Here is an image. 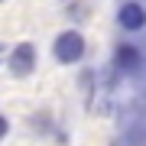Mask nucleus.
<instances>
[{
	"mask_svg": "<svg viewBox=\"0 0 146 146\" xmlns=\"http://www.w3.org/2000/svg\"><path fill=\"white\" fill-rule=\"evenodd\" d=\"M84 55V39L81 33H62V36L55 39V58L58 62H78V58Z\"/></svg>",
	"mask_w": 146,
	"mask_h": 146,
	"instance_id": "nucleus-1",
	"label": "nucleus"
},
{
	"mask_svg": "<svg viewBox=\"0 0 146 146\" xmlns=\"http://www.w3.org/2000/svg\"><path fill=\"white\" fill-rule=\"evenodd\" d=\"M33 68H36V49L29 42H20L10 52V72L13 75H29Z\"/></svg>",
	"mask_w": 146,
	"mask_h": 146,
	"instance_id": "nucleus-2",
	"label": "nucleus"
},
{
	"mask_svg": "<svg viewBox=\"0 0 146 146\" xmlns=\"http://www.w3.org/2000/svg\"><path fill=\"white\" fill-rule=\"evenodd\" d=\"M117 20H120V26H123V29H143L146 10H143L140 3H123V7H120V13H117Z\"/></svg>",
	"mask_w": 146,
	"mask_h": 146,
	"instance_id": "nucleus-3",
	"label": "nucleus"
},
{
	"mask_svg": "<svg viewBox=\"0 0 146 146\" xmlns=\"http://www.w3.org/2000/svg\"><path fill=\"white\" fill-rule=\"evenodd\" d=\"M117 65L123 68V72L140 68V52H136V46H120L117 49Z\"/></svg>",
	"mask_w": 146,
	"mask_h": 146,
	"instance_id": "nucleus-4",
	"label": "nucleus"
},
{
	"mask_svg": "<svg viewBox=\"0 0 146 146\" xmlns=\"http://www.w3.org/2000/svg\"><path fill=\"white\" fill-rule=\"evenodd\" d=\"M7 136V117H0V140Z\"/></svg>",
	"mask_w": 146,
	"mask_h": 146,
	"instance_id": "nucleus-5",
	"label": "nucleus"
},
{
	"mask_svg": "<svg viewBox=\"0 0 146 146\" xmlns=\"http://www.w3.org/2000/svg\"><path fill=\"white\" fill-rule=\"evenodd\" d=\"M0 58H3V46H0Z\"/></svg>",
	"mask_w": 146,
	"mask_h": 146,
	"instance_id": "nucleus-6",
	"label": "nucleus"
}]
</instances>
